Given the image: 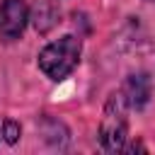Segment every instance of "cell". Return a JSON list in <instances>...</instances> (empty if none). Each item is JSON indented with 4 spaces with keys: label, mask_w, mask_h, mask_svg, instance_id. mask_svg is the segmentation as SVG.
<instances>
[{
    "label": "cell",
    "mask_w": 155,
    "mask_h": 155,
    "mask_svg": "<svg viewBox=\"0 0 155 155\" xmlns=\"http://www.w3.org/2000/svg\"><path fill=\"white\" fill-rule=\"evenodd\" d=\"M128 136V102L124 92L109 94L102 119H99V143L107 153H119L124 150Z\"/></svg>",
    "instance_id": "1"
},
{
    "label": "cell",
    "mask_w": 155,
    "mask_h": 155,
    "mask_svg": "<svg viewBox=\"0 0 155 155\" xmlns=\"http://www.w3.org/2000/svg\"><path fill=\"white\" fill-rule=\"evenodd\" d=\"M80 51H82L80 39L73 36V34H65L58 41H51L48 46L41 48V53H39V68H41V73L46 78L63 80L80 63Z\"/></svg>",
    "instance_id": "2"
},
{
    "label": "cell",
    "mask_w": 155,
    "mask_h": 155,
    "mask_svg": "<svg viewBox=\"0 0 155 155\" xmlns=\"http://www.w3.org/2000/svg\"><path fill=\"white\" fill-rule=\"evenodd\" d=\"M27 22H29L27 0H2L0 5V39L2 41L19 39Z\"/></svg>",
    "instance_id": "3"
},
{
    "label": "cell",
    "mask_w": 155,
    "mask_h": 155,
    "mask_svg": "<svg viewBox=\"0 0 155 155\" xmlns=\"http://www.w3.org/2000/svg\"><path fill=\"white\" fill-rule=\"evenodd\" d=\"M124 94H126V102L133 109H143L150 102V97H153L150 75L148 73H133V75H128V80L124 85Z\"/></svg>",
    "instance_id": "4"
},
{
    "label": "cell",
    "mask_w": 155,
    "mask_h": 155,
    "mask_svg": "<svg viewBox=\"0 0 155 155\" xmlns=\"http://www.w3.org/2000/svg\"><path fill=\"white\" fill-rule=\"evenodd\" d=\"M31 22H34V29L39 34H46V31H51L61 22V10L51 0H39L34 5V19Z\"/></svg>",
    "instance_id": "5"
},
{
    "label": "cell",
    "mask_w": 155,
    "mask_h": 155,
    "mask_svg": "<svg viewBox=\"0 0 155 155\" xmlns=\"http://www.w3.org/2000/svg\"><path fill=\"white\" fill-rule=\"evenodd\" d=\"M2 136H5L7 143H17V140H19V124L12 121V119H7V121L2 124Z\"/></svg>",
    "instance_id": "6"
},
{
    "label": "cell",
    "mask_w": 155,
    "mask_h": 155,
    "mask_svg": "<svg viewBox=\"0 0 155 155\" xmlns=\"http://www.w3.org/2000/svg\"><path fill=\"white\" fill-rule=\"evenodd\" d=\"M153 2H155V0H153Z\"/></svg>",
    "instance_id": "7"
}]
</instances>
